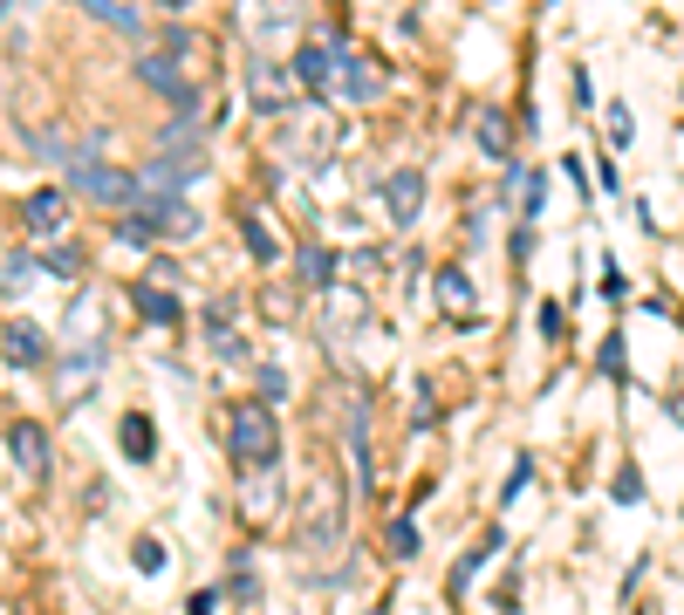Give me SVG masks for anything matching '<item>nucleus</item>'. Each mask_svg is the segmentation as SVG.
<instances>
[{"label": "nucleus", "instance_id": "3", "mask_svg": "<svg viewBox=\"0 0 684 615\" xmlns=\"http://www.w3.org/2000/svg\"><path fill=\"white\" fill-rule=\"evenodd\" d=\"M157 233H165V239H192V233H198V213H192L185 198H172V205L137 198V205H131V219H124V239H131V246H144V239H157Z\"/></svg>", "mask_w": 684, "mask_h": 615}, {"label": "nucleus", "instance_id": "13", "mask_svg": "<svg viewBox=\"0 0 684 615\" xmlns=\"http://www.w3.org/2000/svg\"><path fill=\"white\" fill-rule=\"evenodd\" d=\"M384 90V75L377 69H364L356 55H336V96H356V103H370Z\"/></svg>", "mask_w": 684, "mask_h": 615}, {"label": "nucleus", "instance_id": "27", "mask_svg": "<svg viewBox=\"0 0 684 615\" xmlns=\"http://www.w3.org/2000/svg\"><path fill=\"white\" fill-rule=\"evenodd\" d=\"M616 500H623V506H636V500H643V479H636V465H623V472H616Z\"/></svg>", "mask_w": 684, "mask_h": 615}, {"label": "nucleus", "instance_id": "18", "mask_svg": "<svg viewBox=\"0 0 684 615\" xmlns=\"http://www.w3.org/2000/svg\"><path fill=\"white\" fill-rule=\"evenodd\" d=\"M206 328H213V349H220V356H239V336H233V301H213Z\"/></svg>", "mask_w": 684, "mask_h": 615}, {"label": "nucleus", "instance_id": "10", "mask_svg": "<svg viewBox=\"0 0 684 615\" xmlns=\"http://www.w3.org/2000/svg\"><path fill=\"white\" fill-rule=\"evenodd\" d=\"M8 444H14V465H21L28 479H42V472H49V431H42V424H14V431H8Z\"/></svg>", "mask_w": 684, "mask_h": 615}, {"label": "nucleus", "instance_id": "11", "mask_svg": "<svg viewBox=\"0 0 684 615\" xmlns=\"http://www.w3.org/2000/svg\"><path fill=\"white\" fill-rule=\"evenodd\" d=\"M62 219H69V198H62L55 185H42V192H28V233H42V239H55V233H62Z\"/></svg>", "mask_w": 684, "mask_h": 615}, {"label": "nucleus", "instance_id": "1", "mask_svg": "<svg viewBox=\"0 0 684 615\" xmlns=\"http://www.w3.org/2000/svg\"><path fill=\"white\" fill-rule=\"evenodd\" d=\"M336 547H343V485H336V472H315L308 500H302V554L329 561Z\"/></svg>", "mask_w": 684, "mask_h": 615}, {"label": "nucleus", "instance_id": "25", "mask_svg": "<svg viewBox=\"0 0 684 615\" xmlns=\"http://www.w3.org/2000/svg\"><path fill=\"white\" fill-rule=\"evenodd\" d=\"M329 308L336 321H364V295H349V287H329Z\"/></svg>", "mask_w": 684, "mask_h": 615}, {"label": "nucleus", "instance_id": "5", "mask_svg": "<svg viewBox=\"0 0 684 615\" xmlns=\"http://www.w3.org/2000/svg\"><path fill=\"white\" fill-rule=\"evenodd\" d=\"M247 96H254V110H261V116H288L295 82H288V69H280V62L254 55V62H247Z\"/></svg>", "mask_w": 684, "mask_h": 615}, {"label": "nucleus", "instance_id": "14", "mask_svg": "<svg viewBox=\"0 0 684 615\" xmlns=\"http://www.w3.org/2000/svg\"><path fill=\"white\" fill-rule=\"evenodd\" d=\"M124 459H131V465H151V459H157V424L144 418V410H131V418H124Z\"/></svg>", "mask_w": 684, "mask_h": 615}, {"label": "nucleus", "instance_id": "7", "mask_svg": "<svg viewBox=\"0 0 684 615\" xmlns=\"http://www.w3.org/2000/svg\"><path fill=\"white\" fill-rule=\"evenodd\" d=\"M137 82H151V90H157V96H172V103H192V75L178 69V55H172V49L144 55V62H137Z\"/></svg>", "mask_w": 684, "mask_h": 615}, {"label": "nucleus", "instance_id": "30", "mask_svg": "<svg viewBox=\"0 0 684 615\" xmlns=\"http://www.w3.org/2000/svg\"><path fill=\"white\" fill-rule=\"evenodd\" d=\"M528 479H534V465H528V459H520V465L507 472V500H520V485H528Z\"/></svg>", "mask_w": 684, "mask_h": 615}, {"label": "nucleus", "instance_id": "9", "mask_svg": "<svg viewBox=\"0 0 684 615\" xmlns=\"http://www.w3.org/2000/svg\"><path fill=\"white\" fill-rule=\"evenodd\" d=\"M295 82H308L315 96L336 90V49H329V41H308V49L295 55Z\"/></svg>", "mask_w": 684, "mask_h": 615}, {"label": "nucleus", "instance_id": "16", "mask_svg": "<svg viewBox=\"0 0 684 615\" xmlns=\"http://www.w3.org/2000/svg\"><path fill=\"white\" fill-rule=\"evenodd\" d=\"M42 274H49L42 260H28V254H14L8 267H0V295H8V301H14V295H28V287H34V280H42Z\"/></svg>", "mask_w": 684, "mask_h": 615}, {"label": "nucleus", "instance_id": "15", "mask_svg": "<svg viewBox=\"0 0 684 615\" xmlns=\"http://www.w3.org/2000/svg\"><path fill=\"white\" fill-rule=\"evenodd\" d=\"M472 137H479V151H487V157H507V151H513V123H507L500 110H479Z\"/></svg>", "mask_w": 684, "mask_h": 615}, {"label": "nucleus", "instance_id": "29", "mask_svg": "<svg viewBox=\"0 0 684 615\" xmlns=\"http://www.w3.org/2000/svg\"><path fill=\"white\" fill-rule=\"evenodd\" d=\"M274 397H288V383H280V369H261V403H274Z\"/></svg>", "mask_w": 684, "mask_h": 615}, {"label": "nucleus", "instance_id": "28", "mask_svg": "<svg viewBox=\"0 0 684 615\" xmlns=\"http://www.w3.org/2000/svg\"><path fill=\"white\" fill-rule=\"evenodd\" d=\"M137 567L157 574V567H165V547H157V541H137Z\"/></svg>", "mask_w": 684, "mask_h": 615}, {"label": "nucleus", "instance_id": "23", "mask_svg": "<svg viewBox=\"0 0 684 615\" xmlns=\"http://www.w3.org/2000/svg\"><path fill=\"white\" fill-rule=\"evenodd\" d=\"M390 554H397V561L418 554V526H411V520H390Z\"/></svg>", "mask_w": 684, "mask_h": 615}, {"label": "nucleus", "instance_id": "19", "mask_svg": "<svg viewBox=\"0 0 684 615\" xmlns=\"http://www.w3.org/2000/svg\"><path fill=\"white\" fill-rule=\"evenodd\" d=\"M302 274H308V287H321V295H329V274H336V260H329V246H302Z\"/></svg>", "mask_w": 684, "mask_h": 615}, {"label": "nucleus", "instance_id": "17", "mask_svg": "<svg viewBox=\"0 0 684 615\" xmlns=\"http://www.w3.org/2000/svg\"><path fill=\"white\" fill-rule=\"evenodd\" d=\"M239 233H247V254H254L261 267H274V260H280V239L267 233V219H261V213H247V226H239Z\"/></svg>", "mask_w": 684, "mask_h": 615}, {"label": "nucleus", "instance_id": "31", "mask_svg": "<svg viewBox=\"0 0 684 615\" xmlns=\"http://www.w3.org/2000/svg\"><path fill=\"white\" fill-rule=\"evenodd\" d=\"M185 615H213V595H198V602H192V608H185Z\"/></svg>", "mask_w": 684, "mask_h": 615}, {"label": "nucleus", "instance_id": "2", "mask_svg": "<svg viewBox=\"0 0 684 615\" xmlns=\"http://www.w3.org/2000/svg\"><path fill=\"white\" fill-rule=\"evenodd\" d=\"M233 459L247 465V472H274V459H280V424H274L267 403H239V410H233Z\"/></svg>", "mask_w": 684, "mask_h": 615}, {"label": "nucleus", "instance_id": "22", "mask_svg": "<svg viewBox=\"0 0 684 615\" xmlns=\"http://www.w3.org/2000/svg\"><path fill=\"white\" fill-rule=\"evenodd\" d=\"M602 116H610V144L623 151V144L636 137V123H630V103H610V110H602Z\"/></svg>", "mask_w": 684, "mask_h": 615}, {"label": "nucleus", "instance_id": "4", "mask_svg": "<svg viewBox=\"0 0 684 615\" xmlns=\"http://www.w3.org/2000/svg\"><path fill=\"white\" fill-rule=\"evenodd\" d=\"M75 192L96 205H137V172H116V164L90 157V164H75Z\"/></svg>", "mask_w": 684, "mask_h": 615}, {"label": "nucleus", "instance_id": "6", "mask_svg": "<svg viewBox=\"0 0 684 615\" xmlns=\"http://www.w3.org/2000/svg\"><path fill=\"white\" fill-rule=\"evenodd\" d=\"M384 205H390V226H411L418 213H425V172H390L384 178Z\"/></svg>", "mask_w": 684, "mask_h": 615}, {"label": "nucleus", "instance_id": "26", "mask_svg": "<svg viewBox=\"0 0 684 615\" xmlns=\"http://www.w3.org/2000/svg\"><path fill=\"white\" fill-rule=\"evenodd\" d=\"M165 151H192V164H198V131H192V123H172V131H165Z\"/></svg>", "mask_w": 684, "mask_h": 615}, {"label": "nucleus", "instance_id": "21", "mask_svg": "<svg viewBox=\"0 0 684 615\" xmlns=\"http://www.w3.org/2000/svg\"><path fill=\"white\" fill-rule=\"evenodd\" d=\"M137 308H144L151 321H172V315H178V301L165 295V287H144V295H137Z\"/></svg>", "mask_w": 684, "mask_h": 615}, {"label": "nucleus", "instance_id": "24", "mask_svg": "<svg viewBox=\"0 0 684 615\" xmlns=\"http://www.w3.org/2000/svg\"><path fill=\"white\" fill-rule=\"evenodd\" d=\"M90 14H96V21H110V28H137V8H124V0H96Z\"/></svg>", "mask_w": 684, "mask_h": 615}, {"label": "nucleus", "instance_id": "20", "mask_svg": "<svg viewBox=\"0 0 684 615\" xmlns=\"http://www.w3.org/2000/svg\"><path fill=\"white\" fill-rule=\"evenodd\" d=\"M274 492H280V479H274V472H254V492L239 500V506H247V520H267V513H274Z\"/></svg>", "mask_w": 684, "mask_h": 615}, {"label": "nucleus", "instance_id": "8", "mask_svg": "<svg viewBox=\"0 0 684 615\" xmlns=\"http://www.w3.org/2000/svg\"><path fill=\"white\" fill-rule=\"evenodd\" d=\"M0 356L21 362V369H34V362H49V336H42L34 321H8V328H0Z\"/></svg>", "mask_w": 684, "mask_h": 615}, {"label": "nucleus", "instance_id": "12", "mask_svg": "<svg viewBox=\"0 0 684 615\" xmlns=\"http://www.w3.org/2000/svg\"><path fill=\"white\" fill-rule=\"evenodd\" d=\"M438 308H446L452 321H472V315H479V295H472V280H466L459 267L438 274Z\"/></svg>", "mask_w": 684, "mask_h": 615}, {"label": "nucleus", "instance_id": "32", "mask_svg": "<svg viewBox=\"0 0 684 615\" xmlns=\"http://www.w3.org/2000/svg\"><path fill=\"white\" fill-rule=\"evenodd\" d=\"M0 21H8V0H0Z\"/></svg>", "mask_w": 684, "mask_h": 615}]
</instances>
